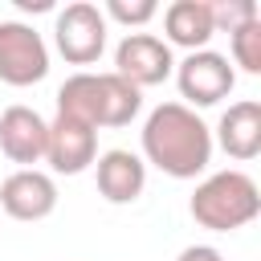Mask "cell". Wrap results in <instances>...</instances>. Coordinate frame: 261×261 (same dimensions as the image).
Returning <instances> with one entry per match:
<instances>
[{
	"instance_id": "1",
	"label": "cell",
	"mask_w": 261,
	"mask_h": 261,
	"mask_svg": "<svg viewBox=\"0 0 261 261\" xmlns=\"http://www.w3.org/2000/svg\"><path fill=\"white\" fill-rule=\"evenodd\" d=\"M143 163L171 179H196L212 163V130L184 102H159L143 122Z\"/></svg>"
},
{
	"instance_id": "2",
	"label": "cell",
	"mask_w": 261,
	"mask_h": 261,
	"mask_svg": "<svg viewBox=\"0 0 261 261\" xmlns=\"http://www.w3.org/2000/svg\"><path fill=\"white\" fill-rule=\"evenodd\" d=\"M143 110V90H135L130 82H122L114 69L110 73H90L77 69L73 77L61 82L57 90V114H69L94 130L102 126H130Z\"/></svg>"
},
{
	"instance_id": "3",
	"label": "cell",
	"mask_w": 261,
	"mask_h": 261,
	"mask_svg": "<svg viewBox=\"0 0 261 261\" xmlns=\"http://www.w3.org/2000/svg\"><path fill=\"white\" fill-rule=\"evenodd\" d=\"M188 212L208 232H232V228H245L261 216V192H257L253 175H245L237 167L212 171L208 179L196 184Z\"/></svg>"
},
{
	"instance_id": "4",
	"label": "cell",
	"mask_w": 261,
	"mask_h": 261,
	"mask_svg": "<svg viewBox=\"0 0 261 261\" xmlns=\"http://www.w3.org/2000/svg\"><path fill=\"white\" fill-rule=\"evenodd\" d=\"M175 86H179V98L188 110H204V106H216L232 94L237 86V69L228 65L224 53L216 49H196L188 53L184 61H175Z\"/></svg>"
},
{
	"instance_id": "5",
	"label": "cell",
	"mask_w": 261,
	"mask_h": 261,
	"mask_svg": "<svg viewBox=\"0 0 261 261\" xmlns=\"http://www.w3.org/2000/svg\"><path fill=\"white\" fill-rule=\"evenodd\" d=\"M106 16L98 4L90 0H73L57 12L53 20V41H57V53L69 61V65H94L102 53H106Z\"/></svg>"
},
{
	"instance_id": "6",
	"label": "cell",
	"mask_w": 261,
	"mask_h": 261,
	"mask_svg": "<svg viewBox=\"0 0 261 261\" xmlns=\"http://www.w3.org/2000/svg\"><path fill=\"white\" fill-rule=\"evenodd\" d=\"M49 73V45L24 20H0V82L4 86H37Z\"/></svg>"
},
{
	"instance_id": "7",
	"label": "cell",
	"mask_w": 261,
	"mask_h": 261,
	"mask_svg": "<svg viewBox=\"0 0 261 261\" xmlns=\"http://www.w3.org/2000/svg\"><path fill=\"white\" fill-rule=\"evenodd\" d=\"M114 73L122 82H130L135 90H151V86H163L175 73V57H171L163 37H155V33H126L118 41V49H114Z\"/></svg>"
},
{
	"instance_id": "8",
	"label": "cell",
	"mask_w": 261,
	"mask_h": 261,
	"mask_svg": "<svg viewBox=\"0 0 261 261\" xmlns=\"http://www.w3.org/2000/svg\"><path fill=\"white\" fill-rule=\"evenodd\" d=\"M53 208H57V184L49 171L16 167L0 184V212L20 220V224H37V220L53 216Z\"/></svg>"
},
{
	"instance_id": "9",
	"label": "cell",
	"mask_w": 261,
	"mask_h": 261,
	"mask_svg": "<svg viewBox=\"0 0 261 261\" xmlns=\"http://www.w3.org/2000/svg\"><path fill=\"white\" fill-rule=\"evenodd\" d=\"M94 159H98V130L69 118V114H53L49 143H45V163L57 175H82Z\"/></svg>"
},
{
	"instance_id": "10",
	"label": "cell",
	"mask_w": 261,
	"mask_h": 261,
	"mask_svg": "<svg viewBox=\"0 0 261 261\" xmlns=\"http://www.w3.org/2000/svg\"><path fill=\"white\" fill-rule=\"evenodd\" d=\"M45 143H49V122L33 106L16 102L0 114V151L12 163H20V167L45 163Z\"/></svg>"
},
{
	"instance_id": "11",
	"label": "cell",
	"mask_w": 261,
	"mask_h": 261,
	"mask_svg": "<svg viewBox=\"0 0 261 261\" xmlns=\"http://www.w3.org/2000/svg\"><path fill=\"white\" fill-rule=\"evenodd\" d=\"M212 147H220V151H224L228 159H237V163L257 159V155H261V102H257V98L232 102V106L220 114L216 130H212Z\"/></svg>"
},
{
	"instance_id": "12",
	"label": "cell",
	"mask_w": 261,
	"mask_h": 261,
	"mask_svg": "<svg viewBox=\"0 0 261 261\" xmlns=\"http://www.w3.org/2000/svg\"><path fill=\"white\" fill-rule=\"evenodd\" d=\"M94 175H98V192L106 204H135L147 188V163L126 147L102 151L94 159Z\"/></svg>"
},
{
	"instance_id": "13",
	"label": "cell",
	"mask_w": 261,
	"mask_h": 261,
	"mask_svg": "<svg viewBox=\"0 0 261 261\" xmlns=\"http://www.w3.org/2000/svg\"><path fill=\"white\" fill-rule=\"evenodd\" d=\"M163 41H167V49L171 45H179V49H188V53H196V49H208V41H212V8H208V0H175V4H167L163 8Z\"/></svg>"
},
{
	"instance_id": "14",
	"label": "cell",
	"mask_w": 261,
	"mask_h": 261,
	"mask_svg": "<svg viewBox=\"0 0 261 261\" xmlns=\"http://www.w3.org/2000/svg\"><path fill=\"white\" fill-rule=\"evenodd\" d=\"M228 53H232V65H241L245 73L253 77L261 73V16L228 33Z\"/></svg>"
},
{
	"instance_id": "15",
	"label": "cell",
	"mask_w": 261,
	"mask_h": 261,
	"mask_svg": "<svg viewBox=\"0 0 261 261\" xmlns=\"http://www.w3.org/2000/svg\"><path fill=\"white\" fill-rule=\"evenodd\" d=\"M102 16H106V24L118 20V24H126V29H143L147 20L159 16V4H155V0H106Z\"/></svg>"
},
{
	"instance_id": "16",
	"label": "cell",
	"mask_w": 261,
	"mask_h": 261,
	"mask_svg": "<svg viewBox=\"0 0 261 261\" xmlns=\"http://www.w3.org/2000/svg\"><path fill=\"white\" fill-rule=\"evenodd\" d=\"M208 8H212V29L220 33H232V29H241L245 20H257L261 12H257V4L253 0H208Z\"/></svg>"
},
{
	"instance_id": "17",
	"label": "cell",
	"mask_w": 261,
	"mask_h": 261,
	"mask_svg": "<svg viewBox=\"0 0 261 261\" xmlns=\"http://www.w3.org/2000/svg\"><path fill=\"white\" fill-rule=\"evenodd\" d=\"M175 261H224V257H220V249H212V245H188Z\"/></svg>"
}]
</instances>
